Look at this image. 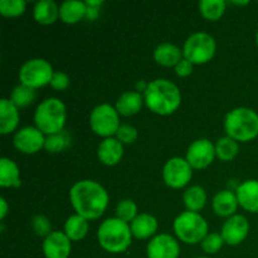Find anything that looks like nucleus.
Segmentation results:
<instances>
[{"label":"nucleus","mask_w":258,"mask_h":258,"mask_svg":"<svg viewBox=\"0 0 258 258\" xmlns=\"http://www.w3.org/2000/svg\"><path fill=\"white\" fill-rule=\"evenodd\" d=\"M70 198L78 216L87 221L100 218L108 204L106 189L93 180L77 181L71 189Z\"/></svg>","instance_id":"nucleus-1"},{"label":"nucleus","mask_w":258,"mask_h":258,"mask_svg":"<svg viewBox=\"0 0 258 258\" xmlns=\"http://www.w3.org/2000/svg\"><path fill=\"white\" fill-rule=\"evenodd\" d=\"M144 100L153 112L165 116L171 115L178 110L181 102V95L173 82L159 78L149 83L144 92Z\"/></svg>","instance_id":"nucleus-2"},{"label":"nucleus","mask_w":258,"mask_h":258,"mask_svg":"<svg viewBox=\"0 0 258 258\" xmlns=\"http://www.w3.org/2000/svg\"><path fill=\"white\" fill-rule=\"evenodd\" d=\"M131 227L118 218H108L100 226L97 238L101 247L111 253L125 252L131 244Z\"/></svg>","instance_id":"nucleus-3"},{"label":"nucleus","mask_w":258,"mask_h":258,"mask_svg":"<svg viewBox=\"0 0 258 258\" xmlns=\"http://www.w3.org/2000/svg\"><path fill=\"white\" fill-rule=\"evenodd\" d=\"M224 128L229 138L246 143L258 135V115L251 108H234L227 113Z\"/></svg>","instance_id":"nucleus-4"},{"label":"nucleus","mask_w":258,"mask_h":258,"mask_svg":"<svg viewBox=\"0 0 258 258\" xmlns=\"http://www.w3.org/2000/svg\"><path fill=\"white\" fill-rule=\"evenodd\" d=\"M37 128L43 134L54 135L63 131L66 123V106L58 98H47L38 105L34 113Z\"/></svg>","instance_id":"nucleus-5"},{"label":"nucleus","mask_w":258,"mask_h":258,"mask_svg":"<svg viewBox=\"0 0 258 258\" xmlns=\"http://www.w3.org/2000/svg\"><path fill=\"white\" fill-rule=\"evenodd\" d=\"M174 232L181 242L196 244L203 241L208 232V224L201 214L184 212L174 221Z\"/></svg>","instance_id":"nucleus-6"},{"label":"nucleus","mask_w":258,"mask_h":258,"mask_svg":"<svg viewBox=\"0 0 258 258\" xmlns=\"http://www.w3.org/2000/svg\"><path fill=\"white\" fill-rule=\"evenodd\" d=\"M216 53V42L208 33H194L188 39L183 48V54L191 64H203L209 62Z\"/></svg>","instance_id":"nucleus-7"},{"label":"nucleus","mask_w":258,"mask_h":258,"mask_svg":"<svg viewBox=\"0 0 258 258\" xmlns=\"http://www.w3.org/2000/svg\"><path fill=\"white\" fill-rule=\"evenodd\" d=\"M53 68L42 58H34L22 66L19 71L20 83L30 88H39L50 83L53 77Z\"/></svg>","instance_id":"nucleus-8"},{"label":"nucleus","mask_w":258,"mask_h":258,"mask_svg":"<svg viewBox=\"0 0 258 258\" xmlns=\"http://www.w3.org/2000/svg\"><path fill=\"white\" fill-rule=\"evenodd\" d=\"M91 128L97 135L103 138H112V135L117 134L120 128V118H118L117 110L111 105L103 103L93 108L90 117Z\"/></svg>","instance_id":"nucleus-9"},{"label":"nucleus","mask_w":258,"mask_h":258,"mask_svg":"<svg viewBox=\"0 0 258 258\" xmlns=\"http://www.w3.org/2000/svg\"><path fill=\"white\" fill-rule=\"evenodd\" d=\"M186 160L181 158H171L165 164L163 170V179L170 188L180 189L190 181L193 171Z\"/></svg>","instance_id":"nucleus-10"},{"label":"nucleus","mask_w":258,"mask_h":258,"mask_svg":"<svg viewBox=\"0 0 258 258\" xmlns=\"http://www.w3.org/2000/svg\"><path fill=\"white\" fill-rule=\"evenodd\" d=\"M216 156V146L208 139L194 141L186 153V161L193 169H204L212 164Z\"/></svg>","instance_id":"nucleus-11"},{"label":"nucleus","mask_w":258,"mask_h":258,"mask_svg":"<svg viewBox=\"0 0 258 258\" xmlns=\"http://www.w3.org/2000/svg\"><path fill=\"white\" fill-rule=\"evenodd\" d=\"M14 146L17 150L24 154H35L44 148L45 138L44 134L37 127L33 126H27L23 127L22 130L18 131L13 139Z\"/></svg>","instance_id":"nucleus-12"},{"label":"nucleus","mask_w":258,"mask_h":258,"mask_svg":"<svg viewBox=\"0 0 258 258\" xmlns=\"http://www.w3.org/2000/svg\"><path fill=\"white\" fill-rule=\"evenodd\" d=\"M249 224L246 217L239 216H232L224 222L223 227H222V237H223L224 242L229 246H237V244L242 243L246 239L247 234H248Z\"/></svg>","instance_id":"nucleus-13"},{"label":"nucleus","mask_w":258,"mask_h":258,"mask_svg":"<svg viewBox=\"0 0 258 258\" xmlns=\"http://www.w3.org/2000/svg\"><path fill=\"white\" fill-rule=\"evenodd\" d=\"M179 244L170 234H159L154 237L148 244L146 254L148 258H178Z\"/></svg>","instance_id":"nucleus-14"},{"label":"nucleus","mask_w":258,"mask_h":258,"mask_svg":"<svg viewBox=\"0 0 258 258\" xmlns=\"http://www.w3.org/2000/svg\"><path fill=\"white\" fill-rule=\"evenodd\" d=\"M71 248V239L63 232H52L43 242L45 258H68Z\"/></svg>","instance_id":"nucleus-15"},{"label":"nucleus","mask_w":258,"mask_h":258,"mask_svg":"<svg viewBox=\"0 0 258 258\" xmlns=\"http://www.w3.org/2000/svg\"><path fill=\"white\" fill-rule=\"evenodd\" d=\"M239 206L252 213H258V180H247L237 188Z\"/></svg>","instance_id":"nucleus-16"},{"label":"nucleus","mask_w":258,"mask_h":258,"mask_svg":"<svg viewBox=\"0 0 258 258\" xmlns=\"http://www.w3.org/2000/svg\"><path fill=\"white\" fill-rule=\"evenodd\" d=\"M98 159L102 164L108 166L116 165L120 163L121 158L123 155L122 144L113 138H107L100 144L97 151Z\"/></svg>","instance_id":"nucleus-17"},{"label":"nucleus","mask_w":258,"mask_h":258,"mask_svg":"<svg viewBox=\"0 0 258 258\" xmlns=\"http://www.w3.org/2000/svg\"><path fill=\"white\" fill-rule=\"evenodd\" d=\"M19 123V111L10 100L0 101V134L7 135L14 131Z\"/></svg>","instance_id":"nucleus-18"},{"label":"nucleus","mask_w":258,"mask_h":258,"mask_svg":"<svg viewBox=\"0 0 258 258\" xmlns=\"http://www.w3.org/2000/svg\"><path fill=\"white\" fill-rule=\"evenodd\" d=\"M238 204L237 196L231 190L219 191L213 198V209L219 217H232Z\"/></svg>","instance_id":"nucleus-19"},{"label":"nucleus","mask_w":258,"mask_h":258,"mask_svg":"<svg viewBox=\"0 0 258 258\" xmlns=\"http://www.w3.org/2000/svg\"><path fill=\"white\" fill-rule=\"evenodd\" d=\"M158 231V221L155 217L148 213L139 214L133 222H131V232L134 236L139 239H146L155 234Z\"/></svg>","instance_id":"nucleus-20"},{"label":"nucleus","mask_w":258,"mask_h":258,"mask_svg":"<svg viewBox=\"0 0 258 258\" xmlns=\"http://www.w3.org/2000/svg\"><path fill=\"white\" fill-rule=\"evenodd\" d=\"M87 5L78 0H67L59 8V17L67 24H75L86 17Z\"/></svg>","instance_id":"nucleus-21"},{"label":"nucleus","mask_w":258,"mask_h":258,"mask_svg":"<svg viewBox=\"0 0 258 258\" xmlns=\"http://www.w3.org/2000/svg\"><path fill=\"white\" fill-rule=\"evenodd\" d=\"M154 58L156 62L165 67H175L183 58H181L180 48L171 43H163L158 45L154 52Z\"/></svg>","instance_id":"nucleus-22"},{"label":"nucleus","mask_w":258,"mask_h":258,"mask_svg":"<svg viewBox=\"0 0 258 258\" xmlns=\"http://www.w3.org/2000/svg\"><path fill=\"white\" fill-rule=\"evenodd\" d=\"M143 97L139 92L122 93L116 102V110L123 116H133L138 113L143 107Z\"/></svg>","instance_id":"nucleus-23"},{"label":"nucleus","mask_w":258,"mask_h":258,"mask_svg":"<svg viewBox=\"0 0 258 258\" xmlns=\"http://www.w3.org/2000/svg\"><path fill=\"white\" fill-rule=\"evenodd\" d=\"M59 15V8L52 0H40L34 7V18L40 24H53Z\"/></svg>","instance_id":"nucleus-24"},{"label":"nucleus","mask_w":258,"mask_h":258,"mask_svg":"<svg viewBox=\"0 0 258 258\" xmlns=\"http://www.w3.org/2000/svg\"><path fill=\"white\" fill-rule=\"evenodd\" d=\"M0 185L4 188L20 185L19 168L8 158L0 159Z\"/></svg>","instance_id":"nucleus-25"},{"label":"nucleus","mask_w":258,"mask_h":258,"mask_svg":"<svg viewBox=\"0 0 258 258\" xmlns=\"http://www.w3.org/2000/svg\"><path fill=\"white\" fill-rule=\"evenodd\" d=\"M88 232V222L83 217L71 216L64 224V233L71 241H80L85 238Z\"/></svg>","instance_id":"nucleus-26"},{"label":"nucleus","mask_w":258,"mask_h":258,"mask_svg":"<svg viewBox=\"0 0 258 258\" xmlns=\"http://www.w3.org/2000/svg\"><path fill=\"white\" fill-rule=\"evenodd\" d=\"M184 204L189 212H198L206 206L207 203V194L202 186L194 185L191 188L186 189L184 193Z\"/></svg>","instance_id":"nucleus-27"},{"label":"nucleus","mask_w":258,"mask_h":258,"mask_svg":"<svg viewBox=\"0 0 258 258\" xmlns=\"http://www.w3.org/2000/svg\"><path fill=\"white\" fill-rule=\"evenodd\" d=\"M35 97H37V93H35L34 88H30L28 86L24 85H18L17 87L13 90L12 97H10V101L17 106L18 108L27 107L30 103L34 102Z\"/></svg>","instance_id":"nucleus-28"},{"label":"nucleus","mask_w":258,"mask_h":258,"mask_svg":"<svg viewBox=\"0 0 258 258\" xmlns=\"http://www.w3.org/2000/svg\"><path fill=\"white\" fill-rule=\"evenodd\" d=\"M202 15L208 20H218L226 10L224 0H202L199 3Z\"/></svg>","instance_id":"nucleus-29"},{"label":"nucleus","mask_w":258,"mask_h":258,"mask_svg":"<svg viewBox=\"0 0 258 258\" xmlns=\"http://www.w3.org/2000/svg\"><path fill=\"white\" fill-rule=\"evenodd\" d=\"M238 144L229 136L219 139L216 145V155L221 159L222 161H229L236 158L238 154Z\"/></svg>","instance_id":"nucleus-30"},{"label":"nucleus","mask_w":258,"mask_h":258,"mask_svg":"<svg viewBox=\"0 0 258 258\" xmlns=\"http://www.w3.org/2000/svg\"><path fill=\"white\" fill-rule=\"evenodd\" d=\"M68 144H70V138L64 131H60V133L49 135L45 139L44 148L49 153H60L67 148Z\"/></svg>","instance_id":"nucleus-31"},{"label":"nucleus","mask_w":258,"mask_h":258,"mask_svg":"<svg viewBox=\"0 0 258 258\" xmlns=\"http://www.w3.org/2000/svg\"><path fill=\"white\" fill-rule=\"evenodd\" d=\"M116 218L121 219V221L126 222H133L134 219L138 217V207L130 199H123L116 207Z\"/></svg>","instance_id":"nucleus-32"},{"label":"nucleus","mask_w":258,"mask_h":258,"mask_svg":"<svg viewBox=\"0 0 258 258\" xmlns=\"http://www.w3.org/2000/svg\"><path fill=\"white\" fill-rule=\"evenodd\" d=\"M27 3L24 0H2L0 2V13L4 17H19L24 13Z\"/></svg>","instance_id":"nucleus-33"},{"label":"nucleus","mask_w":258,"mask_h":258,"mask_svg":"<svg viewBox=\"0 0 258 258\" xmlns=\"http://www.w3.org/2000/svg\"><path fill=\"white\" fill-rule=\"evenodd\" d=\"M224 243V239L222 237V234L218 233H211L207 234L206 238L202 241V248L206 253L209 254H214L222 248Z\"/></svg>","instance_id":"nucleus-34"},{"label":"nucleus","mask_w":258,"mask_h":258,"mask_svg":"<svg viewBox=\"0 0 258 258\" xmlns=\"http://www.w3.org/2000/svg\"><path fill=\"white\" fill-rule=\"evenodd\" d=\"M32 227L34 229L35 234L38 236H45L48 237L52 233V224H50L49 219L44 216H35L32 219Z\"/></svg>","instance_id":"nucleus-35"},{"label":"nucleus","mask_w":258,"mask_h":258,"mask_svg":"<svg viewBox=\"0 0 258 258\" xmlns=\"http://www.w3.org/2000/svg\"><path fill=\"white\" fill-rule=\"evenodd\" d=\"M116 136L121 144H131L138 139V130L131 125H121Z\"/></svg>","instance_id":"nucleus-36"},{"label":"nucleus","mask_w":258,"mask_h":258,"mask_svg":"<svg viewBox=\"0 0 258 258\" xmlns=\"http://www.w3.org/2000/svg\"><path fill=\"white\" fill-rule=\"evenodd\" d=\"M50 86H52L54 90H66V88L70 86V78L66 73L63 72H54L53 73L52 81H50Z\"/></svg>","instance_id":"nucleus-37"},{"label":"nucleus","mask_w":258,"mask_h":258,"mask_svg":"<svg viewBox=\"0 0 258 258\" xmlns=\"http://www.w3.org/2000/svg\"><path fill=\"white\" fill-rule=\"evenodd\" d=\"M175 72L179 77H188L193 72V64L188 59L183 58L178 64L175 66Z\"/></svg>","instance_id":"nucleus-38"},{"label":"nucleus","mask_w":258,"mask_h":258,"mask_svg":"<svg viewBox=\"0 0 258 258\" xmlns=\"http://www.w3.org/2000/svg\"><path fill=\"white\" fill-rule=\"evenodd\" d=\"M98 17V8L96 7H88L87 5V13H86V18L90 20L96 19Z\"/></svg>","instance_id":"nucleus-39"},{"label":"nucleus","mask_w":258,"mask_h":258,"mask_svg":"<svg viewBox=\"0 0 258 258\" xmlns=\"http://www.w3.org/2000/svg\"><path fill=\"white\" fill-rule=\"evenodd\" d=\"M0 206H2V212H0V218L4 219L5 216L8 213V204L7 201L4 198H0Z\"/></svg>","instance_id":"nucleus-40"},{"label":"nucleus","mask_w":258,"mask_h":258,"mask_svg":"<svg viewBox=\"0 0 258 258\" xmlns=\"http://www.w3.org/2000/svg\"><path fill=\"white\" fill-rule=\"evenodd\" d=\"M136 88H138L139 91H140V90H143L144 92H145V91H146V88H148V85H146V83L144 82V81H140V82H139L138 85H136Z\"/></svg>","instance_id":"nucleus-41"},{"label":"nucleus","mask_w":258,"mask_h":258,"mask_svg":"<svg viewBox=\"0 0 258 258\" xmlns=\"http://www.w3.org/2000/svg\"><path fill=\"white\" fill-rule=\"evenodd\" d=\"M102 4V2H93V0H88V2H86V5H88V7H100V5Z\"/></svg>","instance_id":"nucleus-42"},{"label":"nucleus","mask_w":258,"mask_h":258,"mask_svg":"<svg viewBox=\"0 0 258 258\" xmlns=\"http://www.w3.org/2000/svg\"><path fill=\"white\" fill-rule=\"evenodd\" d=\"M233 4H237V5H246L248 4V2H232Z\"/></svg>","instance_id":"nucleus-43"},{"label":"nucleus","mask_w":258,"mask_h":258,"mask_svg":"<svg viewBox=\"0 0 258 258\" xmlns=\"http://www.w3.org/2000/svg\"><path fill=\"white\" fill-rule=\"evenodd\" d=\"M257 44H258V32H257Z\"/></svg>","instance_id":"nucleus-44"},{"label":"nucleus","mask_w":258,"mask_h":258,"mask_svg":"<svg viewBox=\"0 0 258 258\" xmlns=\"http://www.w3.org/2000/svg\"><path fill=\"white\" fill-rule=\"evenodd\" d=\"M197 258H207V257H197Z\"/></svg>","instance_id":"nucleus-45"}]
</instances>
